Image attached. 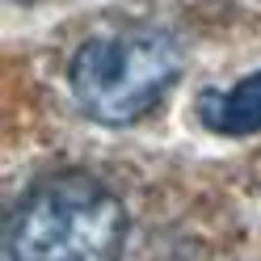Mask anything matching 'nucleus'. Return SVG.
<instances>
[{
    "label": "nucleus",
    "mask_w": 261,
    "mask_h": 261,
    "mask_svg": "<svg viewBox=\"0 0 261 261\" xmlns=\"http://www.w3.org/2000/svg\"><path fill=\"white\" fill-rule=\"evenodd\" d=\"M126 206L89 173L46 177L17 202L5 232L9 261H118Z\"/></svg>",
    "instance_id": "1"
},
{
    "label": "nucleus",
    "mask_w": 261,
    "mask_h": 261,
    "mask_svg": "<svg viewBox=\"0 0 261 261\" xmlns=\"http://www.w3.org/2000/svg\"><path fill=\"white\" fill-rule=\"evenodd\" d=\"M181 68L186 55L165 30H110L80 42L68 63V89L93 122L130 126L169 97Z\"/></svg>",
    "instance_id": "2"
},
{
    "label": "nucleus",
    "mask_w": 261,
    "mask_h": 261,
    "mask_svg": "<svg viewBox=\"0 0 261 261\" xmlns=\"http://www.w3.org/2000/svg\"><path fill=\"white\" fill-rule=\"evenodd\" d=\"M194 114L206 130L227 139H244L261 130V72L244 76L236 89H206L194 101Z\"/></svg>",
    "instance_id": "3"
}]
</instances>
